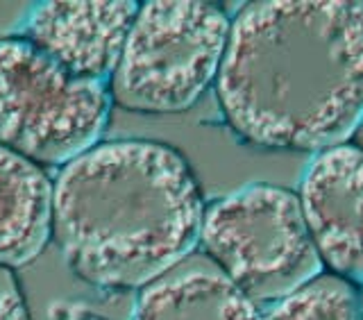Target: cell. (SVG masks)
Wrapping results in <instances>:
<instances>
[{
    "instance_id": "obj_1",
    "label": "cell",
    "mask_w": 363,
    "mask_h": 320,
    "mask_svg": "<svg viewBox=\"0 0 363 320\" xmlns=\"http://www.w3.org/2000/svg\"><path fill=\"white\" fill-rule=\"evenodd\" d=\"M216 94L243 139L323 153L363 118L361 0H264L232 21Z\"/></svg>"
},
{
    "instance_id": "obj_2",
    "label": "cell",
    "mask_w": 363,
    "mask_h": 320,
    "mask_svg": "<svg viewBox=\"0 0 363 320\" xmlns=\"http://www.w3.org/2000/svg\"><path fill=\"white\" fill-rule=\"evenodd\" d=\"M202 221L196 180L164 143H98L52 182V238L96 287L143 289L193 255Z\"/></svg>"
},
{
    "instance_id": "obj_3",
    "label": "cell",
    "mask_w": 363,
    "mask_h": 320,
    "mask_svg": "<svg viewBox=\"0 0 363 320\" xmlns=\"http://www.w3.org/2000/svg\"><path fill=\"white\" fill-rule=\"evenodd\" d=\"M230 28V18L211 3H143L107 84L111 100L143 114L189 109L218 77Z\"/></svg>"
},
{
    "instance_id": "obj_4",
    "label": "cell",
    "mask_w": 363,
    "mask_h": 320,
    "mask_svg": "<svg viewBox=\"0 0 363 320\" xmlns=\"http://www.w3.org/2000/svg\"><path fill=\"white\" fill-rule=\"evenodd\" d=\"M109 87L77 77L23 37L0 39V145L39 166H66L98 145Z\"/></svg>"
},
{
    "instance_id": "obj_5",
    "label": "cell",
    "mask_w": 363,
    "mask_h": 320,
    "mask_svg": "<svg viewBox=\"0 0 363 320\" xmlns=\"http://www.w3.org/2000/svg\"><path fill=\"white\" fill-rule=\"evenodd\" d=\"M200 243L255 304L286 298L323 270L300 198L272 184L213 202L204 211Z\"/></svg>"
},
{
    "instance_id": "obj_6",
    "label": "cell",
    "mask_w": 363,
    "mask_h": 320,
    "mask_svg": "<svg viewBox=\"0 0 363 320\" xmlns=\"http://www.w3.org/2000/svg\"><path fill=\"white\" fill-rule=\"evenodd\" d=\"M298 198L323 264L363 282V153L352 143L318 153Z\"/></svg>"
},
{
    "instance_id": "obj_7",
    "label": "cell",
    "mask_w": 363,
    "mask_h": 320,
    "mask_svg": "<svg viewBox=\"0 0 363 320\" xmlns=\"http://www.w3.org/2000/svg\"><path fill=\"white\" fill-rule=\"evenodd\" d=\"M136 11L130 0H52L30 11L23 39L73 75L109 84Z\"/></svg>"
},
{
    "instance_id": "obj_8",
    "label": "cell",
    "mask_w": 363,
    "mask_h": 320,
    "mask_svg": "<svg viewBox=\"0 0 363 320\" xmlns=\"http://www.w3.org/2000/svg\"><path fill=\"white\" fill-rule=\"evenodd\" d=\"M130 320H261V314L207 255L193 253L145 284Z\"/></svg>"
},
{
    "instance_id": "obj_9",
    "label": "cell",
    "mask_w": 363,
    "mask_h": 320,
    "mask_svg": "<svg viewBox=\"0 0 363 320\" xmlns=\"http://www.w3.org/2000/svg\"><path fill=\"white\" fill-rule=\"evenodd\" d=\"M52 236V180L23 155L0 145V266L37 259Z\"/></svg>"
},
{
    "instance_id": "obj_10",
    "label": "cell",
    "mask_w": 363,
    "mask_h": 320,
    "mask_svg": "<svg viewBox=\"0 0 363 320\" xmlns=\"http://www.w3.org/2000/svg\"><path fill=\"white\" fill-rule=\"evenodd\" d=\"M261 320H361V300L347 280L320 272L286 298L272 302Z\"/></svg>"
},
{
    "instance_id": "obj_11",
    "label": "cell",
    "mask_w": 363,
    "mask_h": 320,
    "mask_svg": "<svg viewBox=\"0 0 363 320\" xmlns=\"http://www.w3.org/2000/svg\"><path fill=\"white\" fill-rule=\"evenodd\" d=\"M0 320H32L11 268L0 266Z\"/></svg>"
},
{
    "instance_id": "obj_12",
    "label": "cell",
    "mask_w": 363,
    "mask_h": 320,
    "mask_svg": "<svg viewBox=\"0 0 363 320\" xmlns=\"http://www.w3.org/2000/svg\"><path fill=\"white\" fill-rule=\"evenodd\" d=\"M352 139H354V145L359 148V150L363 153V118L359 121V125H357V130H354V134H352Z\"/></svg>"
},
{
    "instance_id": "obj_13",
    "label": "cell",
    "mask_w": 363,
    "mask_h": 320,
    "mask_svg": "<svg viewBox=\"0 0 363 320\" xmlns=\"http://www.w3.org/2000/svg\"><path fill=\"white\" fill-rule=\"evenodd\" d=\"M359 300H361V320H363V293L359 295Z\"/></svg>"
}]
</instances>
